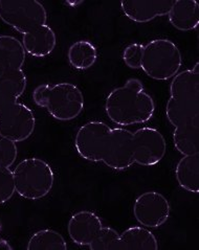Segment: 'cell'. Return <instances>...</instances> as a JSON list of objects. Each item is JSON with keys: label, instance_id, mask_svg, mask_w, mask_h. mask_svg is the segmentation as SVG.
<instances>
[{"label": "cell", "instance_id": "1", "mask_svg": "<svg viewBox=\"0 0 199 250\" xmlns=\"http://www.w3.org/2000/svg\"><path fill=\"white\" fill-rule=\"evenodd\" d=\"M199 63L178 72L170 84L166 115L173 126V143L182 155L199 153Z\"/></svg>", "mask_w": 199, "mask_h": 250}, {"label": "cell", "instance_id": "2", "mask_svg": "<svg viewBox=\"0 0 199 250\" xmlns=\"http://www.w3.org/2000/svg\"><path fill=\"white\" fill-rule=\"evenodd\" d=\"M105 111L119 126H132L149 122L155 112V103L138 79L131 78L123 86L109 92Z\"/></svg>", "mask_w": 199, "mask_h": 250}, {"label": "cell", "instance_id": "3", "mask_svg": "<svg viewBox=\"0 0 199 250\" xmlns=\"http://www.w3.org/2000/svg\"><path fill=\"white\" fill-rule=\"evenodd\" d=\"M33 100L37 106L46 109L53 119L60 122L77 119L85 105L80 88L67 82L39 85L33 92Z\"/></svg>", "mask_w": 199, "mask_h": 250}, {"label": "cell", "instance_id": "4", "mask_svg": "<svg viewBox=\"0 0 199 250\" xmlns=\"http://www.w3.org/2000/svg\"><path fill=\"white\" fill-rule=\"evenodd\" d=\"M15 190L27 200H39L49 194L55 183L51 167L41 158L21 160L13 171Z\"/></svg>", "mask_w": 199, "mask_h": 250}, {"label": "cell", "instance_id": "5", "mask_svg": "<svg viewBox=\"0 0 199 250\" xmlns=\"http://www.w3.org/2000/svg\"><path fill=\"white\" fill-rule=\"evenodd\" d=\"M182 56L176 44L169 39H154L144 45L141 68L156 81H167L177 75Z\"/></svg>", "mask_w": 199, "mask_h": 250}, {"label": "cell", "instance_id": "6", "mask_svg": "<svg viewBox=\"0 0 199 250\" xmlns=\"http://www.w3.org/2000/svg\"><path fill=\"white\" fill-rule=\"evenodd\" d=\"M0 19L24 35L46 24L47 13L44 5L37 0H0Z\"/></svg>", "mask_w": 199, "mask_h": 250}, {"label": "cell", "instance_id": "7", "mask_svg": "<svg viewBox=\"0 0 199 250\" xmlns=\"http://www.w3.org/2000/svg\"><path fill=\"white\" fill-rule=\"evenodd\" d=\"M36 117L32 109L15 103L0 112V135L14 143L26 141L34 133Z\"/></svg>", "mask_w": 199, "mask_h": 250}, {"label": "cell", "instance_id": "8", "mask_svg": "<svg viewBox=\"0 0 199 250\" xmlns=\"http://www.w3.org/2000/svg\"><path fill=\"white\" fill-rule=\"evenodd\" d=\"M110 130L107 124L99 121L84 124L75 137V148L79 155L91 163L102 161Z\"/></svg>", "mask_w": 199, "mask_h": 250}, {"label": "cell", "instance_id": "9", "mask_svg": "<svg viewBox=\"0 0 199 250\" xmlns=\"http://www.w3.org/2000/svg\"><path fill=\"white\" fill-rule=\"evenodd\" d=\"M171 207L167 198L156 190H148L139 195L133 204L136 221L148 229H158L170 217Z\"/></svg>", "mask_w": 199, "mask_h": 250}, {"label": "cell", "instance_id": "10", "mask_svg": "<svg viewBox=\"0 0 199 250\" xmlns=\"http://www.w3.org/2000/svg\"><path fill=\"white\" fill-rule=\"evenodd\" d=\"M102 161L115 171H125L133 165V132L124 128L110 130Z\"/></svg>", "mask_w": 199, "mask_h": 250}, {"label": "cell", "instance_id": "11", "mask_svg": "<svg viewBox=\"0 0 199 250\" xmlns=\"http://www.w3.org/2000/svg\"><path fill=\"white\" fill-rule=\"evenodd\" d=\"M167 151L164 135L157 129L144 127L133 132L134 163L152 167L160 163Z\"/></svg>", "mask_w": 199, "mask_h": 250}, {"label": "cell", "instance_id": "12", "mask_svg": "<svg viewBox=\"0 0 199 250\" xmlns=\"http://www.w3.org/2000/svg\"><path fill=\"white\" fill-rule=\"evenodd\" d=\"M173 3V0H125L121 2V10L128 19L137 23H146L166 16Z\"/></svg>", "mask_w": 199, "mask_h": 250}, {"label": "cell", "instance_id": "13", "mask_svg": "<svg viewBox=\"0 0 199 250\" xmlns=\"http://www.w3.org/2000/svg\"><path fill=\"white\" fill-rule=\"evenodd\" d=\"M101 218L91 210H80L73 214L67 225L70 240L79 246H88L102 229Z\"/></svg>", "mask_w": 199, "mask_h": 250}, {"label": "cell", "instance_id": "14", "mask_svg": "<svg viewBox=\"0 0 199 250\" xmlns=\"http://www.w3.org/2000/svg\"><path fill=\"white\" fill-rule=\"evenodd\" d=\"M21 43L27 54L33 57L43 58L54 51L57 45V37L53 28L44 24L24 34Z\"/></svg>", "mask_w": 199, "mask_h": 250}, {"label": "cell", "instance_id": "15", "mask_svg": "<svg viewBox=\"0 0 199 250\" xmlns=\"http://www.w3.org/2000/svg\"><path fill=\"white\" fill-rule=\"evenodd\" d=\"M25 50L22 43L13 36H0V73L22 70Z\"/></svg>", "mask_w": 199, "mask_h": 250}, {"label": "cell", "instance_id": "16", "mask_svg": "<svg viewBox=\"0 0 199 250\" xmlns=\"http://www.w3.org/2000/svg\"><path fill=\"white\" fill-rule=\"evenodd\" d=\"M168 17L178 31H193L199 24V4L195 0H176Z\"/></svg>", "mask_w": 199, "mask_h": 250}, {"label": "cell", "instance_id": "17", "mask_svg": "<svg viewBox=\"0 0 199 250\" xmlns=\"http://www.w3.org/2000/svg\"><path fill=\"white\" fill-rule=\"evenodd\" d=\"M27 84L23 70L0 73V112L17 103Z\"/></svg>", "mask_w": 199, "mask_h": 250}, {"label": "cell", "instance_id": "18", "mask_svg": "<svg viewBox=\"0 0 199 250\" xmlns=\"http://www.w3.org/2000/svg\"><path fill=\"white\" fill-rule=\"evenodd\" d=\"M178 185L190 193H199V153L183 155L175 167Z\"/></svg>", "mask_w": 199, "mask_h": 250}, {"label": "cell", "instance_id": "19", "mask_svg": "<svg viewBox=\"0 0 199 250\" xmlns=\"http://www.w3.org/2000/svg\"><path fill=\"white\" fill-rule=\"evenodd\" d=\"M153 232L142 226H132L120 234V250H157Z\"/></svg>", "mask_w": 199, "mask_h": 250}, {"label": "cell", "instance_id": "20", "mask_svg": "<svg viewBox=\"0 0 199 250\" xmlns=\"http://www.w3.org/2000/svg\"><path fill=\"white\" fill-rule=\"evenodd\" d=\"M67 59L70 66L77 70H86L95 64L98 50L92 42L79 40L72 43L67 51Z\"/></svg>", "mask_w": 199, "mask_h": 250}, {"label": "cell", "instance_id": "21", "mask_svg": "<svg viewBox=\"0 0 199 250\" xmlns=\"http://www.w3.org/2000/svg\"><path fill=\"white\" fill-rule=\"evenodd\" d=\"M28 250H66L67 243L60 232L54 229H41L29 238Z\"/></svg>", "mask_w": 199, "mask_h": 250}, {"label": "cell", "instance_id": "22", "mask_svg": "<svg viewBox=\"0 0 199 250\" xmlns=\"http://www.w3.org/2000/svg\"><path fill=\"white\" fill-rule=\"evenodd\" d=\"M88 247L91 250H120V233L112 227L102 226Z\"/></svg>", "mask_w": 199, "mask_h": 250}, {"label": "cell", "instance_id": "23", "mask_svg": "<svg viewBox=\"0 0 199 250\" xmlns=\"http://www.w3.org/2000/svg\"><path fill=\"white\" fill-rule=\"evenodd\" d=\"M15 193L13 172L10 167H0V204L10 201Z\"/></svg>", "mask_w": 199, "mask_h": 250}, {"label": "cell", "instance_id": "24", "mask_svg": "<svg viewBox=\"0 0 199 250\" xmlns=\"http://www.w3.org/2000/svg\"><path fill=\"white\" fill-rule=\"evenodd\" d=\"M17 155L16 144L0 135V167H11L16 161Z\"/></svg>", "mask_w": 199, "mask_h": 250}, {"label": "cell", "instance_id": "25", "mask_svg": "<svg viewBox=\"0 0 199 250\" xmlns=\"http://www.w3.org/2000/svg\"><path fill=\"white\" fill-rule=\"evenodd\" d=\"M144 45L141 43H131L123 50L122 59L131 69H139L142 64Z\"/></svg>", "mask_w": 199, "mask_h": 250}, {"label": "cell", "instance_id": "26", "mask_svg": "<svg viewBox=\"0 0 199 250\" xmlns=\"http://www.w3.org/2000/svg\"><path fill=\"white\" fill-rule=\"evenodd\" d=\"M13 247L9 243V241L0 239V250H12Z\"/></svg>", "mask_w": 199, "mask_h": 250}]
</instances>
